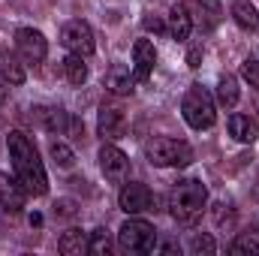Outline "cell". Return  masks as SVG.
<instances>
[{
  "mask_svg": "<svg viewBox=\"0 0 259 256\" xmlns=\"http://www.w3.org/2000/svg\"><path fill=\"white\" fill-rule=\"evenodd\" d=\"M6 148H9V160L15 169V178L24 184V190L33 196H46L49 193V178H46V166L36 154V145L30 142V136H24L21 130H12L6 136Z\"/></svg>",
  "mask_w": 259,
  "mask_h": 256,
  "instance_id": "1",
  "label": "cell"
},
{
  "mask_svg": "<svg viewBox=\"0 0 259 256\" xmlns=\"http://www.w3.org/2000/svg\"><path fill=\"white\" fill-rule=\"evenodd\" d=\"M208 208V190L199 178H184L169 193V211L181 226H196Z\"/></svg>",
  "mask_w": 259,
  "mask_h": 256,
  "instance_id": "2",
  "label": "cell"
},
{
  "mask_svg": "<svg viewBox=\"0 0 259 256\" xmlns=\"http://www.w3.org/2000/svg\"><path fill=\"white\" fill-rule=\"evenodd\" d=\"M145 157L157 169H187L193 163V148L184 139L172 136H157L145 145Z\"/></svg>",
  "mask_w": 259,
  "mask_h": 256,
  "instance_id": "3",
  "label": "cell"
},
{
  "mask_svg": "<svg viewBox=\"0 0 259 256\" xmlns=\"http://www.w3.org/2000/svg\"><path fill=\"white\" fill-rule=\"evenodd\" d=\"M181 115H184V121L193 130L214 127V121H217V103H214L211 91L202 88V84H190L187 94H184V103H181Z\"/></svg>",
  "mask_w": 259,
  "mask_h": 256,
  "instance_id": "4",
  "label": "cell"
},
{
  "mask_svg": "<svg viewBox=\"0 0 259 256\" xmlns=\"http://www.w3.org/2000/svg\"><path fill=\"white\" fill-rule=\"evenodd\" d=\"M157 241H160L157 229L148 220H139V217L124 220L121 229H118V247L124 253H154Z\"/></svg>",
  "mask_w": 259,
  "mask_h": 256,
  "instance_id": "5",
  "label": "cell"
},
{
  "mask_svg": "<svg viewBox=\"0 0 259 256\" xmlns=\"http://www.w3.org/2000/svg\"><path fill=\"white\" fill-rule=\"evenodd\" d=\"M61 42H64L66 52H75V55H84V58H91V55H94V49H97L91 24H88V21H81V18L66 21L64 30H61Z\"/></svg>",
  "mask_w": 259,
  "mask_h": 256,
  "instance_id": "6",
  "label": "cell"
},
{
  "mask_svg": "<svg viewBox=\"0 0 259 256\" xmlns=\"http://www.w3.org/2000/svg\"><path fill=\"white\" fill-rule=\"evenodd\" d=\"M15 49H18V55L27 64H33V66L42 64L46 55H49V42H46V36L36 27H18L15 30Z\"/></svg>",
  "mask_w": 259,
  "mask_h": 256,
  "instance_id": "7",
  "label": "cell"
},
{
  "mask_svg": "<svg viewBox=\"0 0 259 256\" xmlns=\"http://www.w3.org/2000/svg\"><path fill=\"white\" fill-rule=\"evenodd\" d=\"M118 205H121V211H127V214L151 211V208H154V193L148 190L145 184H139V181H130V184H124L121 193H118Z\"/></svg>",
  "mask_w": 259,
  "mask_h": 256,
  "instance_id": "8",
  "label": "cell"
},
{
  "mask_svg": "<svg viewBox=\"0 0 259 256\" xmlns=\"http://www.w3.org/2000/svg\"><path fill=\"white\" fill-rule=\"evenodd\" d=\"M100 169H103V175H106L109 181H124V178H127V169H130L127 154H124L118 145L106 142V145L100 148Z\"/></svg>",
  "mask_w": 259,
  "mask_h": 256,
  "instance_id": "9",
  "label": "cell"
},
{
  "mask_svg": "<svg viewBox=\"0 0 259 256\" xmlns=\"http://www.w3.org/2000/svg\"><path fill=\"white\" fill-rule=\"evenodd\" d=\"M24 199H27V190L24 184L9 175V172H0V208L9 211V214H18L24 208Z\"/></svg>",
  "mask_w": 259,
  "mask_h": 256,
  "instance_id": "10",
  "label": "cell"
},
{
  "mask_svg": "<svg viewBox=\"0 0 259 256\" xmlns=\"http://www.w3.org/2000/svg\"><path fill=\"white\" fill-rule=\"evenodd\" d=\"M124 130H127V118H124V112H121V109H112V106H103V109H100L97 133H100L106 142L121 139V136H124Z\"/></svg>",
  "mask_w": 259,
  "mask_h": 256,
  "instance_id": "11",
  "label": "cell"
},
{
  "mask_svg": "<svg viewBox=\"0 0 259 256\" xmlns=\"http://www.w3.org/2000/svg\"><path fill=\"white\" fill-rule=\"evenodd\" d=\"M154 64H157L154 42L151 39H136V46H133V75H136V81H145L151 75Z\"/></svg>",
  "mask_w": 259,
  "mask_h": 256,
  "instance_id": "12",
  "label": "cell"
},
{
  "mask_svg": "<svg viewBox=\"0 0 259 256\" xmlns=\"http://www.w3.org/2000/svg\"><path fill=\"white\" fill-rule=\"evenodd\" d=\"M36 118L49 133H58V136H64L69 130V121H72L66 115V109H61V106H42V109H36Z\"/></svg>",
  "mask_w": 259,
  "mask_h": 256,
  "instance_id": "13",
  "label": "cell"
},
{
  "mask_svg": "<svg viewBox=\"0 0 259 256\" xmlns=\"http://www.w3.org/2000/svg\"><path fill=\"white\" fill-rule=\"evenodd\" d=\"M169 33L178 39V42H184L187 36H190V30H193V18H190V12H187V6L184 3H175L172 9H169Z\"/></svg>",
  "mask_w": 259,
  "mask_h": 256,
  "instance_id": "14",
  "label": "cell"
},
{
  "mask_svg": "<svg viewBox=\"0 0 259 256\" xmlns=\"http://www.w3.org/2000/svg\"><path fill=\"white\" fill-rule=\"evenodd\" d=\"M58 250L64 256H81L91 250V235L81 229H66L64 235L58 238Z\"/></svg>",
  "mask_w": 259,
  "mask_h": 256,
  "instance_id": "15",
  "label": "cell"
},
{
  "mask_svg": "<svg viewBox=\"0 0 259 256\" xmlns=\"http://www.w3.org/2000/svg\"><path fill=\"white\" fill-rule=\"evenodd\" d=\"M106 84H109V91H112V94L127 97V94H133V88H136V75H133V69H130V66L115 64L112 69H109Z\"/></svg>",
  "mask_w": 259,
  "mask_h": 256,
  "instance_id": "16",
  "label": "cell"
},
{
  "mask_svg": "<svg viewBox=\"0 0 259 256\" xmlns=\"http://www.w3.org/2000/svg\"><path fill=\"white\" fill-rule=\"evenodd\" d=\"M229 136L241 145H253L259 139V127L247 115H229Z\"/></svg>",
  "mask_w": 259,
  "mask_h": 256,
  "instance_id": "17",
  "label": "cell"
},
{
  "mask_svg": "<svg viewBox=\"0 0 259 256\" xmlns=\"http://www.w3.org/2000/svg\"><path fill=\"white\" fill-rule=\"evenodd\" d=\"M0 78L6 81V84H24V66H21V61L12 55V52H0Z\"/></svg>",
  "mask_w": 259,
  "mask_h": 256,
  "instance_id": "18",
  "label": "cell"
},
{
  "mask_svg": "<svg viewBox=\"0 0 259 256\" xmlns=\"http://www.w3.org/2000/svg\"><path fill=\"white\" fill-rule=\"evenodd\" d=\"M229 12H232L235 24H238L241 30H256L259 27V9L253 6V3H247V0H235Z\"/></svg>",
  "mask_w": 259,
  "mask_h": 256,
  "instance_id": "19",
  "label": "cell"
},
{
  "mask_svg": "<svg viewBox=\"0 0 259 256\" xmlns=\"http://www.w3.org/2000/svg\"><path fill=\"white\" fill-rule=\"evenodd\" d=\"M232 256H259V232H238V238L229 244Z\"/></svg>",
  "mask_w": 259,
  "mask_h": 256,
  "instance_id": "20",
  "label": "cell"
},
{
  "mask_svg": "<svg viewBox=\"0 0 259 256\" xmlns=\"http://www.w3.org/2000/svg\"><path fill=\"white\" fill-rule=\"evenodd\" d=\"M64 72H66V78H69V84H84V81H88V64H84V55L69 52V58L64 61Z\"/></svg>",
  "mask_w": 259,
  "mask_h": 256,
  "instance_id": "21",
  "label": "cell"
},
{
  "mask_svg": "<svg viewBox=\"0 0 259 256\" xmlns=\"http://www.w3.org/2000/svg\"><path fill=\"white\" fill-rule=\"evenodd\" d=\"M217 103L223 109H235V103H238V81H235V75H223L217 81Z\"/></svg>",
  "mask_w": 259,
  "mask_h": 256,
  "instance_id": "22",
  "label": "cell"
},
{
  "mask_svg": "<svg viewBox=\"0 0 259 256\" xmlns=\"http://www.w3.org/2000/svg\"><path fill=\"white\" fill-rule=\"evenodd\" d=\"M49 154H52V160H55L61 169H72V163H75V154H72V148H69L66 142H52V145H49Z\"/></svg>",
  "mask_w": 259,
  "mask_h": 256,
  "instance_id": "23",
  "label": "cell"
},
{
  "mask_svg": "<svg viewBox=\"0 0 259 256\" xmlns=\"http://www.w3.org/2000/svg\"><path fill=\"white\" fill-rule=\"evenodd\" d=\"M190 253L193 256H214L217 253V244H214V238L208 232H199V235H193V241H190Z\"/></svg>",
  "mask_w": 259,
  "mask_h": 256,
  "instance_id": "24",
  "label": "cell"
},
{
  "mask_svg": "<svg viewBox=\"0 0 259 256\" xmlns=\"http://www.w3.org/2000/svg\"><path fill=\"white\" fill-rule=\"evenodd\" d=\"M109 250H112V238H109V232H106V229H94V232H91V250H88V253L109 256Z\"/></svg>",
  "mask_w": 259,
  "mask_h": 256,
  "instance_id": "25",
  "label": "cell"
},
{
  "mask_svg": "<svg viewBox=\"0 0 259 256\" xmlns=\"http://www.w3.org/2000/svg\"><path fill=\"white\" fill-rule=\"evenodd\" d=\"M241 75H244L253 88H259V61H244V64H241Z\"/></svg>",
  "mask_w": 259,
  "mask_h": 256,
  "instance_id": "26",
  "label": "cell"
},
{
  "mask_svg": "<svg viewBox=\"0 0 259 256\" xmlns=\"http://www.w3.org/2000/svg\"><path fill=\"white\" fill-rule=\"evenodd\" d=\"M145 30H151V33H166L169 27H166V21L163 18H157V15H145Z\"/></svg>",
  "mask_w": 259,
  "mask_h": 256,
  "instance_id": "27",
  "label": "cell"
},
{
  "mask_svg": "<svg viewBox=\"0 0 259 256\" xmlns=\"http://www.w3.org/2000/svg\"><path fill=\"white\" fill-rule=\"evenodd\" d=\"M199 61H202V46H193L190 52H187V66H199Z\"/></svg>",
  "mask_w": 259,
  "mask_h": 256,
  "instance_id": "28",
  "label": "cell"
},
{
  "mask_svg": "<svg viewBox=\"0 0 259 256\" xmlns=\"http://www.w3.org/2000/svg\"><path fill=\"white\" fill-rule=\"evenodd\" d=\"M160 253H166V256H175V253H181V244H178V241H166V244L160 247Z\"/></svg>",
  "mask_w": 259,
  "mask_h": 256,
  "instance_id": "29",
  "label": "cell"
},
{
  "mask_svg": "<svg viewBox=\"0 0 259 256\" xmlns=\"http://www.w3.org/2000/svg\"><path fill=\"white\" fill-rule=\"evenodd\" d=\"M55 208H58V214H64V217H69V214L75 211V208H72V202H58Z\"/></svg>",
  "mask_w": 259,
  "mask_h": 256,
  "instance_id": "30",
  "label": "cell"
},
{
  "mask_svg": "<svg viewBox=\"0 0 259 256\" xmlns=\"http://www.w3.org/2000/svg\"><path fill=\"white\" fill-rule=\"evenodd\" d=\"M6 97H9V88H6V81H3V78H0V106H3V103H6Z\"/></svg>",
  "mask_w": 259,
  "mask_h": 256,
  "instance_id": "31",
  "label": "cell"
}]
</instances>
